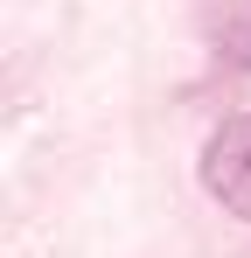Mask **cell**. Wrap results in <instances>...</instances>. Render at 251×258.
Masks as SVG:
<instances>
[{
    "mask_svg": "<svg viewBox=\"0 0 251 258\" xmlns=\"http://www.w3.org/2000/svg\"><path fill=\"white\" fill-rule=\"evenodd\" d=\"M203 181H209V196H223V210L251 216V112H244V119H230V126L209 140Z\"/></svg>",
    "mask_w": 251,
    "mask_h": 258,
    "instance_id": "cell-1",
    "label": "cell"
},
{
    "mask_svg": "<svg viewBox=\"0 0 251 258\" xmlns=\"http://www.w3.org/2000/svg\"><path fill=\"white\" fill-rule=\"evenodd\" d=\"M216 49L230 63H251V0H216Z\"/></svg>",
    "mask_w": 251,
    "mask_h": 258,
    "instance_id": "cell-2",
    "label": "cell"
}]
</instances>
